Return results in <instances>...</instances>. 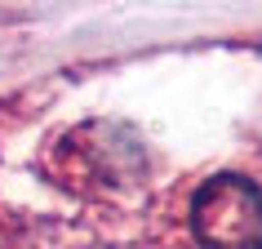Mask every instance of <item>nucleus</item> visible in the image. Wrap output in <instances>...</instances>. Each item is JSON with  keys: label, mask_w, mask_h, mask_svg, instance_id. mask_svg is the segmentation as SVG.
Here are the masks:
<instances>
[{"label": "nucleus", "mask_w": 262, "mask_h": 249, "mask_svg": "<svg viewBox=\"0 0 262 249\" xmlns=\"http://www.w3.org/2000/svg\"><path fill=\"white\" fill-rule=\"evenodd\" d=\"M191 232L205 249H262V192L235 174L209 178L191 200Z\"/></svg>", "instance_id": "obj_1"}]
</instances>
